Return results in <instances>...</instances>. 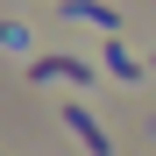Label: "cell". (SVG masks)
<instances>
[{"label": "cell", "mask_w": 156, "mask_h": 156, "mask_svg": "<svg viewBox=\"0 0 156 156\" xmlns=\"http://www.w3.org/2000/svg\"><path fill=\"white\" fill-rule=\"evenodd\" d=\"M57 121H64V128H71V135H78V142H85L92 156H114V135H107V128H99V121H92L85 107H78V99H71V107H64Z\"/></svg>", "instance_id": "6da1fadb"}, {"label": "cell", "mask_w": 156, "mask_h": 156, "mask_svg": "<svg viewBox=\"0 0 156 156\" xmlns=\"http://www.w3.org/2000/svg\"><path fill=\"white\" fill-rule=\"evenodd\" d=\"M50 78H71V85H85V78H92V64L64 57V50H57V57H36V64H29V85H50Z\"/></svg>", "instance_id": "7a4b0ae2"}, {"label": "cell", "mask_w": 156, "mask_h": 156, "mask_svg": "<svg viewBox=\"0 0 156 156\" xmlns=\"http://www.w3.org/2000/svg\"><path fill=\"white\" fill-rule=\"evenodd\" d=\"M64 14H85V21H99V29H107V36L121 29V7H107V0H71Z\"/></svg>", "instance_id": "3957f363"}, {"label": "cell", "mask_w": 156, "mask_h": 156, "mask_svg": "<svg viewBox=\"0 0 156 156\" xmlns=\"http://www.w3.org/2000/svg\"><path fill=\"white\" fill-rule=\"evenodd\" d=\"M107 64H114V78H142V71H149V64H135V57H128L121 43H107Z\"/></svg>", "instance_id": "277c9868"}, {"label": "cell", "mask_w": 156, "mask_h": 156, "mask_svg": "<svg viewBox=\"0 0 156 156\" xmlns=\"http://www.w3.org/2000/svg\"><path fill=\"white\" fill-rule=\"evenodd\" d=\"M149 71H156V57H149Z\"/></svg>", "instance_id": "5b68a950"}]
</instances>
